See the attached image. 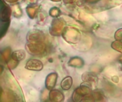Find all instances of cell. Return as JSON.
Instances as JSON below:
<instances>
[{
    "label": "cell",
    "mask_w": 122,
    "mask_h": 102,
    "mask_svg": "<svg viewBox=\"0 0 122 102\" xmlns=\"http://www.w3.org/2000/svg\"><path fill=\"white\" fill-rule=\"evenodd\" d=\"M25 48L26 51L33 55H39L44 53L45 51V45L44 43H27L26 44Z\"/></svg>",
    "instance_id": "6da1fadb"
},
{
    "label": "cell",
    "mask_w": 122,
    "mask_h": 102,
    "mask_svg": "<svg viewBox=\"0 0 122 102\" xmlns=\"http://www.w3.org/2000/svg\"><path fill=\"white\" fill-rule=\"evenodd\" d=\"M26 39L29 43H44L45 40V35L42 31L36 29H33L28 32Z\"/></svg>",
    "instance_id": "7a4b0ae2"
},
{
    "label": "cell",
    "mask_w": 122,
    "mask_h": 102,
    "mask_svg": "<svg viewBox=\"0 0 122 102\" xmlns=\"http://www.w3.org/2000/svg\"><path fill=\"white\" fill-rule=\"evenodd\" d=\"M25 68L26 70L32 71H40L43 69V63L41 60L38 59L31 58L26 62L25 65Z\"/></svg>",
    "instance_id": "3957f363"
},
{
    "label": "cell",
    "mask_w": 122,
    "mask_h": 102,
    "mask_svg": "<svg viewBox=\"0 0 122 102\" xmlns=\"http://www.w3.org/2000/svg\"><path fill=\"white\" fill-rule=\"evenodd\" d=\"M56 80H57L56 73H51L46 77L45 84L48 90H51L55 87L56 83Z\"/></svg>",
    "instance_id": "277c9868"
},
{
    "label": "cell",
    "mask_w": 122,
    "mask_h": 102,
    "mask_svg": "<svg viewBox=\"0 0 122 102\" xmlns=\"http://www.w3.org/2000/svg\"><path fill=\"white\" fill-rule=\"evenodd\" d=\"M39 9V6L34 4L28 6L26 8V11L30 18H34L38 13Z\"/></svg>",
    "instance_id": "5b68a950"
},
{
    "label": "cell",
    "mask_w": 122,
    "mask_h": 102,
    "mask_svg": "<svg viewBox=\"0 0 122 102\" xmlns=\"http://www.w3.org/2000/svg\"><path fill=\"white\" fill-rule=\"evenodd\" d=\"M49 99L52 102H61L64 100V95L59 90H51L49 92Z\"/></svg>",
    "instance_id": "8992f818"
},
{
    "label": "cell",
    "mask_w": 122,
    "mask_h": 102,
    "mask_svg": "<svg viewBox=\"0 0 122 102\" xmlns=\"http://www.w3.org/2000/svg\"><path fill=\"white\" fill-rule=\"evenodd\" d=\"M11 59L17 61V62H20L21 60H24L26 58V53L24 50H16L14 51L11 53Z\"/></svg>",
    "instance_id": "52a82bcc"
},
{
    "label": "cell",
    "mask_w": 122,
    "mask_h": 102,
    "mask_svg": "<svg viewBox=\"0 0 122 102\" xmlns=\"http://www.w3.org/2000/svg\"><path fill=\"white\" fill-rule=\"evenodd\" d=\"M11 14L16 18H20L23 14L22 9L18 4H14L11 6Z\"/></svg>",
    "instance_id": "ba28073f"
},
{
    "label": "cell",
    "mask_w": 122,
    "mask_h": 102,
    "mask_svg": "<svg viewBox=\"0 0 122 102\" xmlns=\"http://www.w3.org/2000/svg\"><path fill=\"white\" fill-rule=\"evenodd\" d=\"M71 85H72V78L71 77H66L62 80L61 83V87L64 90L69 89Z\"/></svg>",
    "instance_id": "9c48e42d"
},
{
    "label": "cell",
    "mask_w": 122,
    "mask_h": 102,
    "mask_svg": "<svg viewBox=\"0 0 122 102\" xmlns=\"http://www.w3.org/2000/svg\"><path fill=\"white\" fill-rule=\"evenodd\" d=\"M11 14V7L5 5V7L2 9L1 12V18H4V20H9V17Z\"/></svg>",
    "instance_id": "30bf717a"
},
{
    "label": "cell",
    "mask_w": 122,
    "mask_h": 102,
    "mask_svg": "<svg viewBox=\"0 0 122 102\" xmlns=\"http://www.w3.org/2000/svg\"><path fill=\"white\" fill-rule=\"evenodd\" d=\"M19 64V62L13 60V59H10L8 62H7V66L9 69L12 70V69H14Z\"/></svg>",
    "instance_id": "8fae6325"
},
{
    "label": "cell",
    "mask_w": 122,
    "mask_h": 102,
    "mask_svg": "<svg viewBox=\"0 0 122 102\" xmlns=\"http://www.w3.org/2000/svg\"><path fill=\"white\" fill-rule=\"evenodd\" d=\"M49 14L50 16H51L52 17H57L59 16L60 14V11L58 8L54 7L51 9H50L49 11Z\"/></svg>",
    "instance_id": "7c38bea8"
},
{
    "label": "cell",
    "mask_w": 122,
    "mask_h": 102,
    "mask_svg": "<svg viewBox=\"0 0 122 102\" xmlns=\"http://www.w3.org/2000/svg\"><path fill=\"white\" fill-rule=\"evenodd\" d=\"M6 2L9 3V4H17L19 2H20L21 0H5Z\"/></svg>",
    "instance_id": "4fadbf2b"
},
{
    "label": "cell",
    "mask_w": 122,
    "mask_h": 102,
    "mask_svg": "<svg viewBox=\"0 0 122 102\" xmlns=\"http://www.w3.org/2000/svg\"><path fill=\"white\" fill-rule=\"evenodd\" d=\"M26 1L29 3H31V4H35L36 1V0H26Z\"/></svg>",
    "instance_id": "5bb4252c"
},
{
    "label": "cell",
    "mask_w": 122,
    "mask_h": 102,
    "mask_svg": "<svg viewBox=\"0 0 122 102\" xmlns=\"http://www.w3.org/2000/svg\"><path fill=\"white\" fill-rule=\"evenodd\" d=\"M74 0H64V3H71V2H73Z\"/></svg>",
    "instance_id": "9a60e30c"
},
{
    "label": "cell",
    "mask_w": 122,
    "mask_h": 102,
    "mask_svg": "<svg viewBox=\"0 0 122 102\" xmlns=\"http://www.w3.org/2000/svg\"><path fill=\"white\" fill-rule=\"evenodd\" d=\"M3 70H4V69H3V67H1V66H0V75L3 72Z\"/></svg>",
    "instance_id": "2e32d148"
},
{
    "label": "cell",
    "mask_w": 122,
    "mask_h": 102,
    "mask_svg": "<svg viewBox=\"0 0 122 102\" xmlns=\"http://www.w3.org/2000/svg\"><path fill=\"white\" fill-rule=\"evenodd\" d=\"M2 93H3V90H2V89L0 87V97H1V95H2Z\"/></svg>",
    "instance_id": "e0dca14e"
},
{
    "label": "cell",
    "mask_w": 122,
    "mask_h": 102,
    "mask_svg": "<svg viewBox=\"0 0 122 102\" xmlns=\"http://www.w3.org/2000/svg\"><path fill=\"white\" fill-rule=\"evenodd\" d=\"M53 1H61V0H51Z\"/></svg>",
    "instance_id": "ac0fdd59"
}]
</instances>
